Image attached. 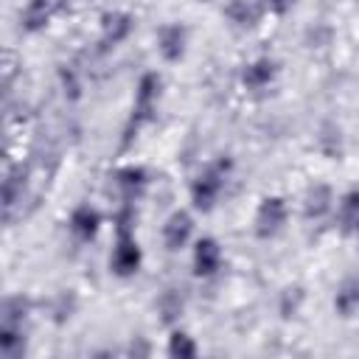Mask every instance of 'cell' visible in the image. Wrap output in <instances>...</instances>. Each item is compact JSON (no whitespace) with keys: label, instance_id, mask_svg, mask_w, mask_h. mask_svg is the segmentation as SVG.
Segmentation results:
<instances>
[{"label":"cell","instance_id":"obj_2","mask_svg":"<svg viewBox=\"0 0 359 359\" xmlns=\"http://www.w3.org/2000/svg\"><path fill=\"white\" fill-rule=\"evenodd\" d=\"M50 20V0H28L25 8L20 11V25L25 31H39Z\"/></svg>","mask_w":359,"mask_h":359},{"label":"cell","instance_id":"obj_10","mask_svg":"<svg viewBox=\"0 0 359 359\" xmlns=\"http://www.w3.org/2000/svg\"><path fill=\"white\" fill-rule=\"evenodd\" d=\"M104 31L112 36V42H115V39H121V36H126V34H129V17L107 14V17H104Z\"/></svg>","mask_w":359,"mask_h":359},{"label":"cell","instance_id":"obj_5","mask_svg":"<svg viewBox=\"0 0 359 359\" xmlns=\"http://www.w3.org/2000/svg\"><path fill=\"white\" fill-rule=\"evenodd\" d=\"M70 230H73L79 238H84V241L93 238L95 230H98V213H95L93 208H87V205L76 208L73 216H70Z\"/></svg>","mask_w":359,"mask_h":359},{"label":"cell","instance_id":"obj_4","mask_svg":"<svg viewBox=\"0 0 359 359\" xmlns=\"http://www.w3.org/2000/svg\"><path fill=\"white\" fill-rule=\"evenodd\" d=\"M185 50V28L182 25H165L160 31V53L165 59H180Z\"/></svg>","mask_w":359,"mask_h":359},{"label":"cell","instance_id":"obj_7","mask_svg":"<svg viewBox=\"0 0 359 359\" xmlns=\"http://www.w3.org/2000/svg\"><path fill=\"white\" fill-rule=\"evenodd\" d=\"M191 236V219L185 213H174L165 224V244L168 250H180Z\"/></svg>","mask_w":359,"mask_h":359},{"label":"cell","instance_id":"obj_6","mask_svg":"<svg viewBox=\"0 0 359 359\" xmlns=\"http://www.w3.org/2000/svg\"><path fill=\"white\" fill-rule=\"evenodd\" d=\"M283 216H286V208L280 199H266L261 213H258V224H261V236L266 233H275L280 224H283Z\"/></svg>","mask_w":359,"mask_h":359},{"label":"cell","instance_id":"obj_11","mask_svg":"<svg viewBox=\"0 0 359 359\" xmlns=\"http://www.w3.org/2000/svg\"><path fill=\"white\" fill-rule=\"evenodd\" d=\"M266 79H272V62H255V65H250L247 70H244V81H250V84H261V81H266Z\"/></svg>","mask_w":359,"mask_h":359},{"label":"cell","instance_id":"obj_8","mask_svg":"<svg viewBox=\"0 0 359 359\" xmlns=\"http://www.w3.org/2000/svg\"><path fill=\"white\" fill-rule=\"evenodd\" d=\"M334 306H337V311H339L342 317H351V314L359 309V280H356V278H351V280H345V283L339 286V292H337V297H334Z\"/></svg>","mask_w":359,"mask_h":359},{"label":"cell","instance_id":"obj_1","mask_svg":"<svg viewBox=\"0 0 359 359\" xmlns=\"http://www.w3.org/2000/svg\"><path fill=\"white\" fill-rule=\"evenodd\" d=\"M137 261H140V252H137V244L132 241V238H126V236H121V241H118V250H115V255H112V269L118 272V275H129V272H135L137 269Z\"/></svg>","mask_w":359,"mask_h":359},{"label":"cell","instance_id":"obj_9","mask_svg":"<svg viewBox=\"0 0 359 359\" xmlns=\"http://www.w3.org/2000/svg\"><path fill=\"white\" fill-rule=\"evenodd\" d=\"M168 353H171V356H194V353H196V345H194V339H191L188 334L174 331V334L168 337Z\"/></svg>","mask_w":359,"mask_h":359},{"label":"cell","instance_id":"obj_3","mask_svg":"<svg viewBox=\"0 0 359 359\" xmlns=\"http://www.w3.org/2000/svg\"><path fill=\"white\" fill-rule=\"evenodd\" d=\"M219 261H222V252L216 247L213 238H202L196 244V255H194V266H196V275H210L219 269Z\"/></svg>","mask_w":359,"mask_h":359},{"label":"cell","instance_id":"obj_12","mask_svg":"<svg viewBox=\"0 0 359 359\" xmlns=\"http://www.w3.org/2000/svg\"><path fill=\"white\" fill-rule=\"evenodd\" d=\"M292 3H294V0H269V6H272L275 11H286Z\"/></svg>","mask_w":359,"mask_h":359}]
</instances>
